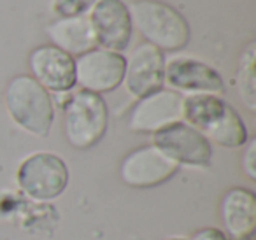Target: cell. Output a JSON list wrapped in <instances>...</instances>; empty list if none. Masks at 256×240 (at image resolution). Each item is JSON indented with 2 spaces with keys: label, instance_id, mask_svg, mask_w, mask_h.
I'll list each match as a JSON object with an SVG mask.
<instances>
[{
  "label": "cell",
  "instance_id": "cell-19",
  "mask_svg": "<svg viewBox=\"0 0 256 240\" xmlns=\"http://www.w3.org/2000/svg\"><path fill=\"white\" fill-rule=\"evenodd\" d=\"M188 240H228L226 235L221 232L220 228H212V226H204L198 228L190 235Z\"/></svg>",
  "mask_w": 256,
  "mask_h": 240
},
{
  "label": "cell",
  "instance_id": "cell-3",
  "mask_svg": "<svg viewBox=\"0 0 256 240\" xmlns=\"http://www.w3.org/2000/svg\"><path fill=\"white\" fill-rule=\"evenodd\" d=\"M4 96L9 116L18 126L40 138L50 135L54 121L53 98L32 76L12 78Z\"/></svg>",
  "mask_w": 256,
  "mask_h": 240
},
{
  "label": "cell",
  "instance_id": "cell-8",
  "mask_svg": "<svg viewBox=\"0 0 256 240\" xmlns=\"http://www.w3.org/2000/svg\"><path fill=\"white\" fill-rule=\"evenodd\" d=\"M184 95L174 90H158L137 100L128 114V128L136 134H156L182 121Z\"/></svg>",
  "mask_w": 256,
  "mask_h": 240
},
{
  "label": "cell",
  "instance_id": "cell-7",
  "mask_svg": "<svg viewBox=\"0 0 256 240\" xmlns=\"http://www.w3.org/2000/svg\"><path fill=\"white\" fill-rule=\"evenodd\" d=\"M153 146L174 160L179 166L207 168L212 163V144L184 121L153 134Z\"/></svg>",
  "mask_w": 256,
  "mask_h": 240
},
{
  "label": "cell",
  "instance_id": "cell-14",
  "mask_svg": "<svg viewBox=\"0 0 256 240\" xmlns=\"http://www.w3.org/2000/svg\"><path fill=\"white\" fill-rule=\"evenodd\" d=\"M220 218L228 240H251L256 228V194L242 186L230 188L221 196Z\"/></svg>",
  "mask_w": 256,
  "mask_h": 240
},
{
  "label": "cell",
  "instance_id": "cell-15",
  "mask_svg": "<svg viewBox=\"0 0 256 240\" xmlns=\"http://www.w3.org/2000/svg\"><path fill=\"white\" fill-rule=\"evenodd\" d=\"M46 34L53 46L70 56H81L96 48V39L88 16L58 18L46 26Z\"/></svg>",
  "mask_w": 256,
  "mask_h": 240
},
{
  "label": "cell",
  "instance_id": "cell-20",
  "mask_svg": "<svg viewBox=\"0 0 256 240\" xmlns=\"http://www.w3.org/2000/svg\"><path fill=\"white\" fill-rule=\"evenodd\" d=\"M162 240H188L184 236H167V238H162Z\"/></svg>",
  "mask_w": 256,
  "mask_h": 240
},
{
  "label": "cell",
  "instance_id": "cell-10",
  "mask_svg": "<svg viewBox=\"0 0 256 240\" xmlns=\"http://www.w3.org/2000/svg\"><path fill=\"white\" fill-rule=\"evenodd\" d=\"M96 46L114 53L124 51L132 40V18L123 0H98L88 16Z\"/></svg>",
  "mask_w": 256,
  "mask_h": 240
},
{
  "label": "cell",
  "instance_id": "cell-2",
  "mask_svg": "<svg viewBox=\"0 0 256 240\" xmlns=\"http://www.w3.org/2000/svg\"><path fill=\"white\" fill-rule=\"evenodd\" d=\"M128 11L132 26L162 53L181 51L188 46L192 37L188 20L176 8L160 0H134Z\"/></svg>",
  "mask_w": 256,
  "mask_h": 240
},
{
  "label": "cell",
  "instance_id": "cell-12",
  "mask_svg": "<svg viewBox=\"0 0 256 240\" xmlns=\"http://www.w3.org/2000/svg\"><path fill=\"white\" fill-rule=\"evenodd\" d=\"M165 82L174 92L190 95H220L224 92L220 72L195 58L181 56L165 62Z\"/></svg>",
  "mask_w": 256,
  "mask_h": 240
},
{
  "label": "cell",
  "instance_id": "cell-16",
  "mask_svg": "<svg viewBox=\"0 0 256 240\" xmlns=\"http://www.w3.org/2000/svg\"><path fill=\"white\" fill-rule=\"evenodd\" d=\"M238 96L249 110L256 109V76H254V42H251L238 58L237 67Z\"/></svg>",
  "mask_w": 256,
  "mask_h": 240
},
{
  "label": "cell",
  "instance_id": "cell-9",
  "mask_svg": "<svg viewBox=\"0 0 256 240\" xmlns=\"http://www.w3.org/2000/svg\"><path fill=\"white\" fill-rule=\"evenodd\" d=\"M76 84L86 92L102 93L114 92L123 82L126 58L121 53L95 48L74 60Z\"/></svg>",
  "mask_w": 256,
  "mask_h": 240
},
{
  "label": "cell",
  "instance_id": "cell-6",
  "mask_svg": "<svg viewBox=\"0 0 256 240\" xmlns=\"http://www.w3.org/2000/svg\"><path fill=\"white\" fill-rule=\"evenodd\" d=\"M181 166L162 152L156 146H142L128 154L120 163V179L128 188L148 190L170 180Z\"/></svg>",
  "mask_w": 256,
  "mask_h": 240
},
{
  "label": "cell",
  "instance_id": "cell-13",
  "mask_svg": "<svg viewBox=\"0 0 256 240\" xmlns=\"http://www.w3.org/2000/svg\"><path fill=\"white\" fill-rule=\"evenodd\" d=\"M123 82L126 92L142 98L158 92L165 84V56L151 44H139L126 60Z\"/></svg>",
  "mask_w": 256,
  "mask_h": 240
},
{
  "label": "cell",
  "instance_id": "cell-1",
  "mask_svg": "<svg viewBox=\"0 0 256 240\" xmlns=\"http://www.w3.org/2000/svg\"><path fill=\"white\" fill-rule=\"evenodd\" d=\"M182 120L198 130L210 144L237 149L249 140L248 128L238 112L218 95L184 96Z\"/></svg>",
  "mask_w": 256,
  "mask_h": 240
},
{
  "label": "cell",
  "instance_id": "cell-5",
  "mask_svg": "<svg viewBox=\"0 0 256 240\" xmlns=\"http://www.w3.org/2000/svg\"><path fill=\"white\" fill-rule=\"evenodd\" d=\"M16 180L23 193L37 202H50L64 194L68 184V168L54 152L39 151L26 156L18 166Z\"/></svg>",
  "mask_w": 256,
  "mask_h": 240
},
{
  "label": "cell",
  "instance_id": "cell-17",
  "mask_svg": "<svg viewBox=\"0 0 256 240\" xmlns=\"http://www.w3.org/2000/svg\"><path fill=\"white\" fill-rule=\"evenodd\" d=\"M98 0H53L51 9L60 18H72V16H84L88 9H92Z\"/></svg>",
  "mask_w": 256,
  "mask_h": 240
},
{
  "label": "cell",
  "instance_id": "cell-18",
  "mask_svg": "<svg viewBox=\"0 0 256 240\" xmlns=\"http://www.w3.org/2000/svg\"><path fill=\"white\" fill-rule=\"evenodd\" d=\"M240 166L246 176H248V179L256 180V140L254 138L246 142V149H244V152H242Z\"/></svg>",
  "mask_w": 256,
  "mask_h": 240
},
{
  "label": "cell",
  "instance_id": "cell-4",
  "mask_svg": "<svg viewBox=\"0 0 256 240\" xmlns=\"http://www.w3.org/2000/svg\"><path fill=\"white\" fill-rule=\"evenodd\" d=\"M109 110L102 95L79 90L64 102V134L68 146L86 151L104 138Z\"/></svg>",
  "mask_w": 256,
  "mask_h": 240
},
{
  "label": "cell",
  "instance_id": "cell-11",
  "mask_svg": "<svg viewBox=\"0 0 256 240\" xmlns=\"http://www.w3.org/2000/svg\"><path fill=\"white\" fill-rule=\"evenodd\" d=\"M28 67L32 70V78L48 92L62 95L76 86L74 56L53 44L36 48L28 56Z\"/></svg>",
  "mask_w": 256,
  "mask_h": 240
}]
</instances>
